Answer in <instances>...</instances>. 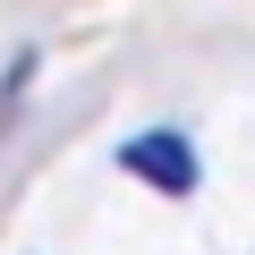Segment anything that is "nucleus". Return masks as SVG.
<instances>
[{"label": "nucleus", "instance_id": "obj_1", "mask_svg": "<svg viewBox=\"0 0 255 255\" xmlns=\"http://www.w3.org/2000/svg\"><path fill=\"white\" fill-rule=\"evenodd\" d=\"M119 162L136 170L145 187H162V196H187V187H196V145L179 136V128H145V136H128Z\"/></svg>", "mask_w": 255, "mask_h": 255}]
</instances>
